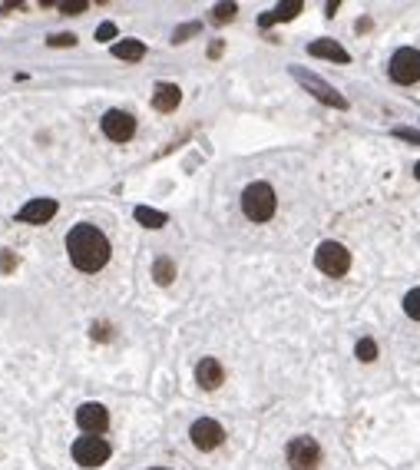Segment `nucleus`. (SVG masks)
I'll return each instance as SVG.
<instances>
[{"mask_svg":"<svg viewBox=\"0 0 420 470\" xmlns=\"http://www.w3.org/2000/svg\"><path fill=\"white\" fill-rule=\"evenodd\" d=\"M66 252H70V262L77 265L79 272H99L110 262V239L90 222H79L66 235Z\"/></svg>","mask_w":420,"mask_h":470,"instance_id":"f257e3e1","label":"nucleus"},{"mask_svg":"<svg viewBox=\"0 0 420 470\" xmlns=\"http://www.w3.org/2000/svg\"><path fill=\"white\" fill-rule=\"evenodd\" d=\"M278 209V199H275V189L268 183H251L242 192V212L249 215L251 222H268Z\"/></svg>","mask_w":420,"mask_h":470,"instance_id":"f03ea898","label":"nucleus"},{"mask_svg":"<svg viewBox=\"0 0 420 470\" xmlns=\"http://www.w3.org/2000/svg\"><path fill=\"white\" fill-rule=\"evenodd\" d=\"M285 460H288V467L291 470H318V464H321V447H318L314 437L301 434V437L288 440Z\"/></svg>","mask_w":420,"mask_h":470,"instance_id":"7ed1b4c3","label":"nucleus"},{"mask_svg":"<svg viewBox=\"0 0 420 470\" xmlns=\"http://www.w3.org/2000/svg\"><path fill=\"white\" fill-rule=\"evenodd\" d=\"M314 265L331 279H344L347 268H351V252L341 242H321L318 252H314Z\"/></svg>","mask_w":420,"mask_h":470,"instance_id":"20e7f679","label":"nucleus"},{"mask_svg":"<svg viewBox=\"0 0 420 470\" xmlns=\"http://www.w3.org/2000/svg\"><path fill=\"white\" fill-rule=\"evenodd\" d=\"M73 460L79 467H103L110 460V444L103 437H96V434H83L73 444Z\"/></svg>","mask_w":420,"mask_h":470,"instance_id":"39448f33","label":"nucleus"},{"mask_svg":"<svg viewBox=\"0 0 420 470\" xmlns=\"http://www.w3.org/2000/svg\"><path fill=\"white\" fill-rule=\"evenodd\" d=\"M391 80L401 83V86L420 83V50H414V47H401V50L391 57Z\"/></svg>","mask_w":420,"mask_h":470,"instance_id":"423d86ee","label":"nucleus"},{"mask_svg":"<svg viewBox=\"0 0 420 470\" xmlns=\"http://www.w3.org/2000/svg\"><path fill=\"white\" fill-rule=\"evenodd\" d=\"M291 76H295V80H301V86H305L314 99H321L325 106H334V110H344V106H347V99H344V96L331 86V83H325L321 76L308 73V70H291Z\"/></svg>","mask_w":420,"mask_h":470,"instance_id":"0eeeda50","label":"nucleus"},{"mask_svg":"<svg viewBox=\"0 0 420 470\" xmlns=\"http://www.w3.org/2000/svg\"><path fill=\"white\" fill-rule=\"evenodd\" d=\"M189 437H192V444H195L199 451H215V447L225 440V431H222L219 421H212V417H199V421L189 427Z\"/></svg>","mask_w":420,"mask_h":470,"instance_id":"6e6552de","label":"nucleus"},{"mask_svg":"<svg viewBox=\"0 0 420 470\" xmlns=\"http://www.w3.org/2000/svg\"><path fill=\"white\" fill-rule=\"evenodd\" d=\"M103 132L113 139V143H129L136 132V116L126 113V110H110V113L103 116Z\"/></svg>","mask_w":420,"mask_h":470,"instance_id":"1a4fd4ad","label":"nucleus"},{"mask_svg":"<svg viewBox=\"0 0 420 470\" xmlns=\"http://www.w3.org/2000/svg\"><path fill=\"white\" fill-rule=\"evenodd\" d=\"M77 424L86 434H96V437H99V434L106 431V424H110V411H106L103 404H96V401H86V404L77 408Z\"/></svg>","mask_w":420,"mask_h":470,"instance_id":"9d476101","label":"nucleus"},{"mask_svg":"<svg viewBox=\"0 0 420 470\" xmlns=\"http://www.w3.org/2000/svg\"><path fill=\"white\" fill-rule=\"evenodd\" d=\"M57 202L53 199H34L17 212V222H27V226H47L53 215H57Z\"/></svg>","mask_w":420,"mask_h":470,"instance_id":"9b49d317","label":"nucleus"},{"mask_svg":"<svg viewBox=\"0 0 420 470\" xmlns=\"http://www.w3.org/2000/svg\"><path fill=\"white\" fill-rule=\"evenodd\" d=\"M195 381H199V388L215 391V388H222V381H225V368H222L215 357H202V361L195 364Z\"/></svg>","mask_w":420,"mask_h":470,"instance_id":"f8f14e48","label":"nucleus"},{"mask_svg":"<svg viewBox=\"0 0 420 470\" xmlns=\"http://www.w3.org/2000/svg\"><path fill=\"white\" fill-rule=\"evenodd\" d=\"M308 54H311V57H321V60H331V63H351V54L344 50L338 40H314V43H308Z\"/></svg>","mask_w":420,"mask_h":470,"instance_id":"ddd939ff","label":"nucleus"},{"mask_svg":"<svg viewBox=\"0 0 420 470\" xmlns=\"http://www.w3.org/2000/svg\"><path fill=\"white\" fill-rule=\"evenodd\" d=\"M179 103H182V90H179L175 83H159V86H156L153 106L159 110V113H172Z\"/></svg>","mask_w":420,"mask_h":470,"instance_id":"4468645a","label":"nucleus"},{"mask_svg":"<svg viewBox=\"0 0 420 470\" xmlns=\"http://www.w3.org/2000/svg\"><path fill=\"white\" fill-rule=\"evenodd\" d=\"M113 57L123 60V63H139L146 57V43L143 40H119V43H113Z\"/></svg>","mask_w":420,"mask_h":470,"instance_id":"2eb2a0df","label":"nucleus"},{"mask_svg":"<svg viewBox=\"0 0 420 470\" xmlns=\"http://www.w3.org/2000/svg\"><path fill=\"white\" fill-rule=\"evenodd\" d=\"M301 10H305V3H301V0H295V3H278V7H275V14H262V17H258V23H262V27H271V23H278V20L298 17Z\"/></svg>","mask_w":420,"mask_h":470,"instance_id":"dca6fc26","label":"nucleus"},{"mask_svg":"<svg viewBox=\"0 0 420 470\" xmlns=\"http://www.w3.org/2000/svg\"><path fill=\"white\" fill-rule=\"evenodd\" d=\"M136 222L146 228H162L169 219H166V212H159V209H149V206H136Z\"/></svg>","mask_w":420,"mask_h":470,"instance_id":"f3484780","label":"nucleus"},{"mask_svg":"<svg viewBox=\"0 0 420 470\" xmlns=\"http://www.w3.org/2000/svg\"><path fill=\"white\" fill-rule=\"evenodd\" d=\"M153 279H156V285H172L175 282V262L172 259H156V265H153Z\"/></svg>","mask_w":420,"mask_h":470,"instance_id":"a211bd4d","label":"nucleus"},{"mask_svg":"<svg viewBox=\"0 0 420 470\" xmlns=\"http://www.w3.org/2000/svg\"><path fill=\"white\" fill-rule=\"evenodd\" d=\"M354 355H358V361H364V364H371V361L378 357V344H374V338H361V341H358Z\"/></svg>","mask_w":420,"mask_h":470,"instance_id":"6ab92c4d","label":"nucleus"},{"mask_svg":"<svg viewBox=\"0 0 420 470\" xmlns=\"http://www.w3.org/2000/svg\"><path fill=\"white\" fill-rule=\"evenodd\" d=\"M404 312H407V318L420 321V288H410L404 295Z\"/></svg>","mask_w":420,"mask_h":470,"instance_id":"aec40b11","label":"nucleus"},{"mask_svg":"<svg viewBox=\"0 0 420 470\" xmlns=\"http://www.w3.org/2000/svg\"><path fill=\"white\" fill-rule=\"evenodd\" d=\"M235 3H215V10H212V20L215 23H229V20H235Z\"/></svg>","mask_w":420,"mask_h":470,"instance_id":"412c9836","label":"nucleus"},{"mask_svg":"<svg viewBox=\"0 0 420 470\" xmlns=\"http://www.w3.org/2000/svg\"><path fill=\"white\" fill-rule=\"evenodd\" d=\"M14 268H17V255H14L10 248H0V272H3V275H10Z\"/></svg>","mask_w":420,"mask_h":470,"instance_id":"4be33fe9","label":"nucleus"},{"mask_svg":"<svg viewBox=\"0 0 420 470\" xmlns=\"http://www.w3.org/2000/svg\"><path fill=\"white\" fill-rule=\"evenodd\" d=\"M90 7V0H60V10L63 14H83Z\"/></svg>","mask_w":420,"mask_h":470,"instance_id":"5701e85b","label":"nucleus"},{"mask_svg":"<svg viewBox=\"0 0 420 470\" xmlns=\"http://www.w3.org/2000/svg\"><path fill=\"white\" fill-rule=\"evenodd\" d=\"M202 30V23H186V27H179L175 34H172V43H182V40H189L192 34H199Z\"/></svg>","mask_w":420,"mask_h":470,"instance_id":"b1692460","label":"nucleus"},{"mask_svg":"<svg viewBox=\"0 0 420 470\" xmlns=\"http://www.w3.org/2000/svg\"><path fill=\"white\" fill-rule=\"evenodd\" d=\"M96 341H110L113 338V325L110 321H99V325H93V331H90Z\"/></svg>","mask_w":420,"mask_h":470,"instance_id":"393cba45","label":"nucleus"},{"mask_svg":"<svg viewBox=\"0 0 420 470\" xmlns=\"http://www.w3.org/2000/svg\"><path fill=\"white\" fill-rule=\"evenodd\" d=\"M113 37H116V23H99V27H96V40H99V43H110Z\"/></svg>","mask_w":420,"mask_h":470,"instance_id":"a878e982","label":"nucleus"},{"mask_svg":"<svg viewBox=\"0 0 420 470\" xmlns=\"http://www.w3.org/2000/svg\"><path fill=\"white\" fill-rule=\"evenodd\" d=\"M394 136H397V139H407V143H414V146H420V132H417V130H407V126H394Z\"/></svg>","mask_w":420,"mask_h":470,"instance_id":"bb28decb","label":"nucleus"},{"mask_svg":"<svg viewBox=\"0 0 420 470\" xmlns=\"http://www.w3.org/2000/svg\"><path fill=\"white\" fill-rule=\"evenodd\" d=\"M47 43H50V47H73V43H77V37H73V34H53Z\"/></svg>","mask_w":420,"mask_h":470,"instance_id":"cd10ccee","label":"nucleus"},{"mask_svg":"<svg viewBox=\"0 0 420 470\" xmlns=\"http://www.w3.org/2000/svg\"><path fill=\"white\" fill-rule=\"evenodd\" d=\"M414 176H417V179H420V163H417V166H414Z\"/></svg>","mask_w":420,"mask_h":470,"instance_id":"c85d7f7f","label":"nucleus"},{"mask_svg":"<svg viewBox=\"0 0 420 470\" xmlns=\"http://www.w3.org/2000/svg\"><path fill=\"white\" fill-rule=\"evenodd\" d=\"M156 470H166V467H156Z\"/></svg>","mask_w":420,"mask_h":470,"instance_id":"c756f323","label":"nucleus"}]
</instances>
